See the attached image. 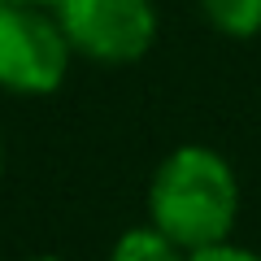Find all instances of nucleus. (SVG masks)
<instances>
[{
  "label": "nucleus",
  "instance_id": "nucleus-2",
  "mask_svg": "<svg viewBox=\"0 0 261 261\" xmlns=\"http://www.w3.org/2000/svg\"><path fill=\"white\" fill-rule=\"evenodd\" d=\"M74 48L57 9L44 5H0V92L48 96L65 83Z\"/></svg>",
  "mask_w": 261,
  "mask_h": 261
},
{
  "label": "nucleus",
  "instance_id": "nucleus-6",
  "mask_svg": "<svg viewBox=\"0 0 261 261\" xmlns=\"http://www.w3.org/2000/svg\"><path fill=\"white\" fill-rule=\"evenodd\" d=\"M187 261H261V252L240 248V244H214V248H200V252H187Z\"/></svg>",
  "mask_w": 261,
  "mask_h": 261
},
{
  "label": "nucleus",
  "instance_id": "nucleus-9",
  "mask_svg": "<svg viewBox=\"0 0 261 261\" xmlns=\"http://www.w3.org/2000/svg\"><path fill=\"white\" fill-rule=\"evenodd\" d=\"M0 170H5V140H0Z\"/></svg>",
  "mask_w": 261,
  "mask_h": 261
},
{
  "label": "nucleus",
  "instance_id": "nucleus-8",
  "mask_svg": "<svg viewBox=\"0 0 261 261\" xmlns=\"http://www.w3.org/2000/svg\"><path fill=\"white\" fill-rule=\"evenodd\" d=\"M27 261H61V257H27Z\"/></svg>",
  "mask_w": 261,
  "mask_h": 261
},
{
  "label": "nucleus",
  "instance_id": "nucleus-7",
  "mask_svg": "<svg viewBox=\"0 0 261 261\" xmlns=\"http://www.w3.org/2000/svg\"><path fill=\"white\" fill-rule=\"evenodd\" d=\"M0 5H44V9H57L61 0H0Z\"/></svg>",
  "mask_w": 261,
  "mask_h": 261
},
{
  "label": "nucleus",
  "instance_id": "nucleus-5",
  "mask_svg": "<svg viewBox=\"0 0 261 261\" xmlns=\"http://www.w3.org/2000/svg\"><path fill=\"white\" fill-rule=\"evenodd\" d=\"M200 13L214 31L231 39L261 35V0H200Z\"/></svg>",
  "mask_w": 261,
  "mask_h": 261
},
{
  "label": "nucleus",
  "instance_id": "nucleus-3",
  "mask_svg": "<svg viewBox=\"0 0 261 261\" xmlns=\"http://www.w3.org/2000/svg\"><path fill=\"white\" fill-rule=\"evenodd\" d=\"M57 22H61L74 57H87L100 65L140 61L157 39V5L152 0H61Z\"/></svg>",
  "mask_w": 261,
  "mask_h": 261
},
{
  "label": "nucleus",
  "instance_id": "nucleus-1",
  "mask_svg": "<svg viewBox=\"0 0 261 261\" xmlns=\"http://www.w3.org/2000/svg\"><path fill=\"white\" fill-rule=\"evenodd\" d=\"M240 218V183L231 161L209 144H178L148 183V222L178 248L200 252L226 244Z\"/></svg>",
  "mask_w": 261,
  "mask_h": 261
},
{
  "label": "nucleus",
  "instance_id": "nucleus-4",
  "mask_svg": "<svg viewBox=\"0 0 261 261\" xmlns=\"http://www.w3.org/2000/svg\"><path fill=\"white\" fill-rule=\"evenodd\" d=\"M109 261H187V248H178L161 226L144 222V226H130L113 240Z\"/></svg>",
  "mask_w": 261,
  "mask_h": 261
}]
</instances>
